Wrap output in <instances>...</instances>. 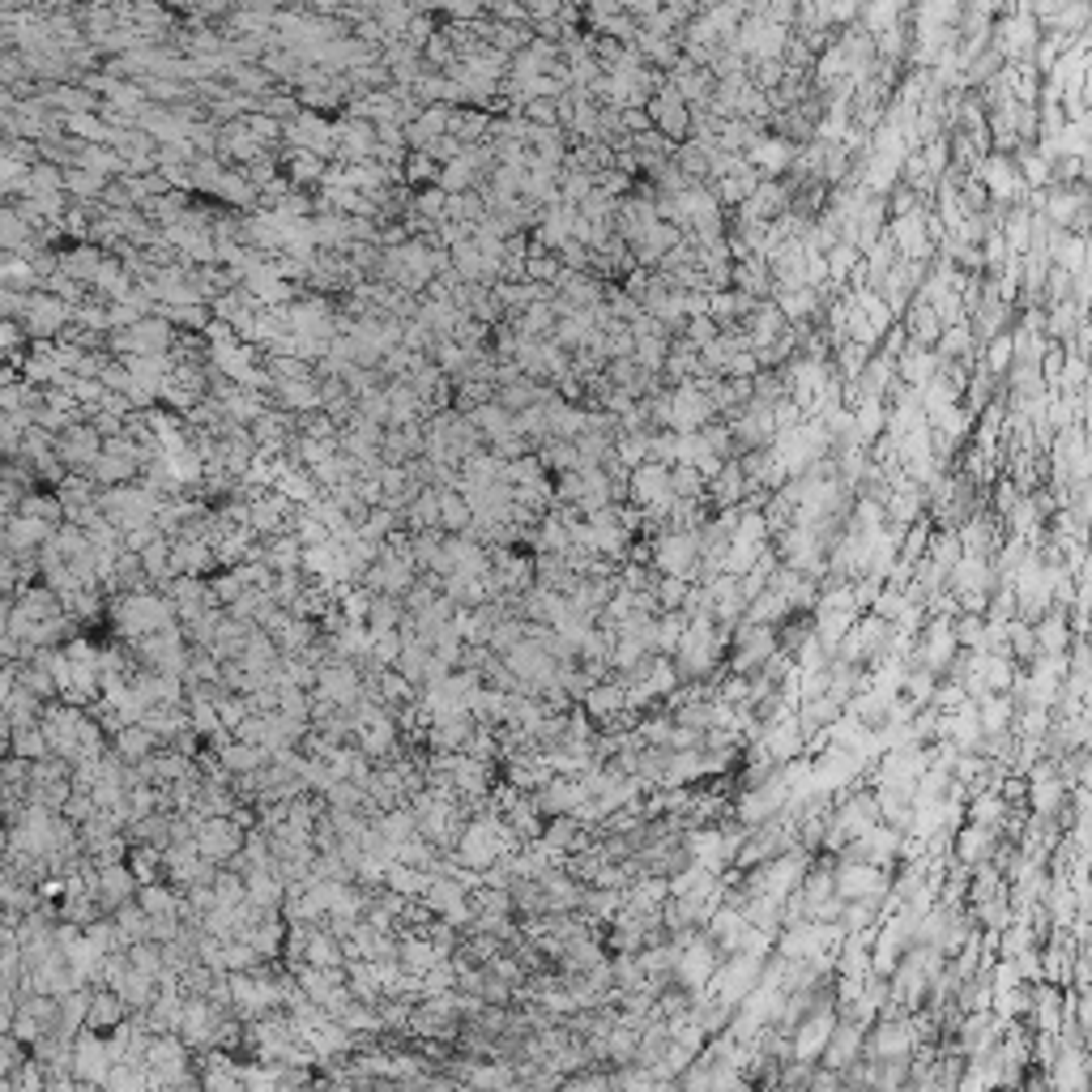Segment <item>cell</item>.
Returning a JSON list of instances; mask_svg holds the SVG:
<instances>
[{
  "label": "cell",
  "instance_id": "obj_3",
  "mask_svg": "<svg viewBox=\"0 0 1092 1092\" xmlns=\"http://www.w3.org/2000/svg\"><path fill=\"white\" fill-rule=\"evenodd\" d=\"M649 564H658L666 577H687V581H692V572L700 564V533L696 529L658 533V538H654V560H649Z\"/></svg>",
  "mask_w": 1092,
  "mask_h": 1092
},
{
  "label": "cell",
  "instance_id": "obj_22",
  "mask_svg": "<svg viewBox=\"0 0 1092 1092\" xmlns=\"http://www.w3.org/2000/svg\"><path fill=\"white\" fill-rule=\"evenodd\" d=\"M155 747H159V738L150 734L141 721L124 725V730H120V738H116V752H120V760H128V764H132V760L141 764L145 756H155Z\"/></svg>",
  "mask_w": 1092,
  "mask_h": 1092
},
{
  "label": "cell",
  "instance_id": "obj_40",
  "mask_svg": "<svg viewBox=\"0 0 1092 1092\" xmlns=\"http://www.w3.org/2000/svg\"><path fill=\"white\" fill-rule=\"evenodd\" d=\"M1003 253H1007L1003 231H990V235H986V247H982V257H986L990 265H999V261H1003Z\"/></svg>",
  "mask_w": 1092,
  "mask_h": 1092
},
{
  "label": "cell",
  "instance_id": "obj_13",
  "mask_svg": "<svg viewBox=\"0 0 1092 1092\" xmlns=\"http://www.w3.org/2000/svg\"><path fill=\"white\" fill-rule=\"evenodd\" d=\"M124 1015H128V1007H124V999L116 990H94L90 999H86V1028L90 1032H107V1028H120L124 1024Z\"/></svg>",
  "mask_w": 1092,
  "mask_h": 1092
},
{
  "label": "cell",
  "instance_id": "obj_14",
  "mask_svg": "<svg viewBox=\"0 0 1092 1092\" xmlns=\"http://www.w3.org/2000/svg\"><path fill=\"white\" fill-rule=\"evenodd\" d=\"M862 1050V1020H836L828 1046H823L819 1059L828 1063L832 1071H846L854 1063V1054Z\"/></svg>",
  "mask_w": 1092,
  "mask_h": 1092
},
{
  "label": "cell",
  "instance_id": "obj_15",
  "mask_svg": "<svg viewBox=\"0 0 1092 1092\" xmlns=\"http://www.w3.org/2000/svg\"><path fill=\"white\" fill-rule=\"evenodd\" d=\"M649 107V120H658V128L666 132V137H683L687 132V107L679 99V90H662L654 103H644Z\"/></svg>",
  "mask_w": 1092,
  "mask_h": 1092
},
{
  "label": "cell",
  "instance_id": "obj_27",
  "mask_svg": "<svg viewBox=\"0 0 1092 1092\" xmlns=\"http://www.w3.org/2000/svg\"><path fill=\"white\" fill-rule=\"evenodd\" d=\"M747 495V478H742V466H721V474L713 478V500L717 508H734L738 500Z\"/></svg>",
  "mask_w": 1092,
  "mask_h": 1092
},
{
  "label": "cell",
  "instance_id": "obj_29",
  "mask_svg": "<svg viewBox=\"0 0 1092 1092\" xmlns=\"http://www.w3.org/2000/svg\"><path fill=\"white\" fill-rule=\"evenodd\" d=\"M470 521H474V512H470V504H466V495H457V491H444L439 495V525L444 529H470Z\"/></svg>",
  "mask_w": 1092,
  "mask_h": 1092
},
{
  "label": "cell",
  "instance_id": "obj_33",
  "mask_svg": "<svg viewBox=\"0 0 1092 1092\" xmlns=\"http://www.w3.org/2000/svg\"><path fill=\"white\" fill-rule=\"evenodd\" d=\"M1080 214H1084V197L1080 193H1063V188H1059V193L1050 197V218L1059 222V226H1067L1071 218H1080Z\"/></svg>",
  "mask_w": 1092,
  "mask_h": 1092
},
{
  "label": "cell",
  "instance_id": "obj_11",
  "mask_svg": "<svg viewBox=\"0 0 1092 1092\" xmlns=\"http://www.w3.org/2000/svg\"><path fill=\"white\" fill-rule=\"evenodd\" d=\"M948 581L956 593H990L994 589V568L986 555H961L952 568H948Z\"/></svg>",
  "mask_w": 1092,
  "mask_h": 1092
},
{
  "label": "cell",
  "instance_id": "obj_42",
  "mask_svg": "<svg viewBox=\"0 0 1092 1092\" xmlns=\"http://www.w3.org/2000/svg\"><path fill=\"white\" fill-rule=\"evenodd\" d=\"M529 120H547V124H551V120H555V107L538 99V103H533V107H529Z\"/></svg>",
  "mask_w": 1092,
  "mask_h": 1092
},
{
  "label": "cell",
  "instance_id": "obj_12",
  "mask_svg": "<svg viewBox=\"0 0 1092 1092\" xmlns=\"http://www.w3.org/2000/svg\"><path fill=\"white\" fill-rule=\"evenodd\" d=\"M879 819H884V815H879V798H875V794H854L850 802H840V811H836V832H840V836H862L867 828H875Z\"/></svg>",
  "mask_w": 1092,
  "mask_h": 1092
},
{
  "label": "cell",
  "instance_id": "obj_30",
  "mask_svg": "<svg viewBox=\"0 0 1092 1092\" xmlns=\"http://www.w3.org/2000/svg\"><path fill=\"white\" fill-rule=\"evenodd\" d=\"M137 905H141L150 917H176V913H180L176 896H171L167 888H159V884H137Z\"/></svg>",
  "mask_w": 1092,
  "mask_h": 1092
},
{
  "label": "cell",
  "instance_id": "obj_32",
  "mask_svg": "<svg viewBox=\"0 0 1092 1092\" xmlns=\"http://www.w3.org/2000/svg\"><path fill=\"white\" fill-rule=\"evenodd\" d=\"M654 589H658L654 602L662 610H679L687 602V589H692V585H687V577H662V581H654Z\"/></svg>",
  "mask_w": 1092,
  "mask_h": 1092
},
{
  "label": "cell",
  "instance_id": "obj_4",
  "mask_svg": "<svg viewBox=\"0 0 1092 1092\" xmlns=\"http://www.w3.org/2000/svg\"><path fill=\"white\" fill-rule=\"evenodd\" d=\"M832 888L840 900H875L892 888V879L884 867L875 862H862V858H846L840 867L832 871Z\"/></svg>",
  "mask_w": 1092,
  "mask_h": 1092
},
{
  "label": "cell",
  "instance_id": "obj_35",
  "mask_svg": "<svg viewBox=\"0 0 1092 1092\" xmlns=\"http://www.w3.org/2000/svg\"><path fill=\"white\" fill-rule=\"evenodd\" d=\"M1028 231H1032V218H1028V209H1015V214H1011V222H1007V235H1003V239H1007V243L1015 247V253H1024V247H1028Z\"/></svg>",
  "mask_w": 1092,
  "mask_h": 1092
},
{
  "label": "cell",
  "instance_id": "obj_24",
  "mask_svg": "<svg viewBox=\"0 0 1092 1092\" xmlns=\"http://www.w3.org/2000/svg\"><path fill=\"white\" fill-rule=\"evenodd\" d=\"M994 854V832L990 828H965L961 836H956V858L965 862V867H973V862H982V858H990Z\"/></svg>",
  "mask_w": 1092,
  "mask_h": 1092
},
{
  "label": "cell",
  "instance_id": "obj_20",
  "mask_svg": "<svg viewBox=\"0 0 1092 1092\" xmlns=\"http://www.w3.org/2000/svg\"><path fill=\"white\" fill-rule=\"evenodd\" d=\"M1032 636H1037V654L1063 658L1067 649H1071V627H1067V615H1063V610H1059V615L1041 619L1037 627H1032Z\"/></svg>",
  "mask_w": 1092,
  "mask_h": 1092
},
{
  "label": "cell",
  "instance_id": "obj_5",
  "mask_svg": "<svg viewBox=\"0 0 1092 1092\" xmlns=\"http://www.w3.org/2000/svg\"><path fill=\"white\" fill-rule=\"evenodd\" d=\"M832 1028H836V1011H832V1007H823V1011L815 1007L807 1020L794 1024V1041H790L794 1063H815L819 1054H823V1046H828Z\"/></svg>",
  "mask_w": 1092,
  "mask_h": 1092
},
{
  "label": "cell",
  "instance_id": "obj_26",
  "mask_svg": "<svg viewBox=\"0 0 1092 1092\" xmlns=\"http://www.w3.org/2000/svg\"><path fill=\"white\" fill-rule=\"evenodd\" d=\"M282 521H286V495H265V500H257L253 508H247V525H253L257 533L282 529Z\"/></svg>",
  "mask_w": 1092,
  "mask_h": 1092
},
{
  "label": "cell",
  "instance_id": "obj_10",
  "mask_svg": "<svg viewBox=\"0 0 1092 1092\" xmlns=\"http://www.w3.org/2000/svg\"><path fill=\"white\" fill-rule=\"evenodd\" d=\"M533 802H538L542 815H572L585 802V790H581L577 777H547Z\"/></svg>",
  "mask_w": 1092,
  "mask_h": 1092
},
{
  "label": "cell",
  "instance_id": "obj_9",
  "mask_svg": "<svg viewBox=\"0 0 1092 1092\" xmlns=\"http://www.w3.org/2000/svg\"><path fill=\"white\" fill-rule=\"evenodd\" d=\"M913 1041H917V1032H913L909 1020H892V1015H884L879 1028H875V1037H871V1046H867V1054L871 1059H905V1054L913 1050Z\"/></svg>",
  "mask_w": 1092,
  "mask_h": 1092
},
{
  "label": "cell",
  "instance_id": "obj_25",
  "mask_svg": "<svg viewBox=\"0 0 1092 1092\" xmlns=\"http://www.w3.org/2000/svg\"><path fill=\"white\" fill-rule=\"evenodd\" d=\"M900 376L909 380V385H930V380L938 376V359L930 355V346H913L905 359H900Z\"/></svg>",
  "mask_w": 1092,
  "mask_h": 1092
},
{
  "label": "cell",
  "instance_id": "obj_17",
  "mask_svg": "<svg viewBox=\"0 0 1092 1092\" xmlns=\"http://www.w3.org/2000/svg\"><path fill=\"white\" fill-rule=\"evenodd\" d=\"M1011 815V802L999 794V790H977L973 802H969V819L977 823V828H1003V819Z\"/></svg>",
  "mask_w": 1092,
  "mask_h": 1092
},
{
  "label": "cell",
  "instance_id": "obj_1",
  "mask_svg": "<svg viewBox=\"0 0 1092 1092\" xmlns=\"http://www.w3.org/2000/svg\"><path fill=\"white\" fill-rule=\"evenodd\" d=\"M116 623L124 636H155V631L171 627L176 623V606H171L167 598H159V593H141V589H132L124 593V598L116 602Z\"/></svg>",
  "mask_w": 1092,
  "mask_h": 1092
},
{
  "label": "cell",
  "instance_id": "obj_34",
  "mask_svg": "<svg viewBox=\"0 0 1092 1092\" xmlns=\"http://www.w3.org/2000/svg\"><path fill=\"white\" fill-rule=\"evenodd\" d=\"M905 683V692H909V704H930V696H934V670H913V675H905L900 679Z\"/></svg>",
  "mask_w": 1092,
  "mask_h": 1092
},
{
  "label": "cell",
  "instance_id": "obj_37",
  "mask_svg": "<svg viewBox=\"0 0 1092 1092\" xmlns=\"http://www.w3.org/2000/svg\"><path fill=\"white\" fill-rule=\"evenodd\" d=\"M1007 363H1011V341L1007 337H994V346L986 355V368L990 372H1007Z\"/></svg>",
  "mask_w": 1092,
  "mask_h": 1092
},
{
  "label": "cell",
  "instance_id": "obj_38",
  "mask_svg": "<svg viewBox=\"0 0 1092 1092\" xmlns=\"http://www.w3.org/2000/svg\"><path fill=\"white\" fill-rule=\"evenodd\" d=\"M777 82H785V65H781V61H760L756 86H760V90H769V86H777Z\"/></svg>",
  "mask_w": 1092,
  "mask_h": 1092
},
{
  "label": "cell",
  "instance_id": "obj_18",
  "mask_svg": "<svg viewBox=\"0 0 1092 1092\" xmlns=\"http://www.w3.org/2000/svg\"><path fill=\"white\" fill-rule=\"evenodd\" d=\"M905 329H909V337H913V346H934V341L944 337V320L934 316V308H930L926 299H917L913 308H909Z\"/></svg>",
  "mask_w": 1092,
  "mask_h": 1092
},
{
  "label": "cell",
  "instance_id": "obj_36",
  "mask_svg": "<svg viewBox=\"0 0 1092 1092\" xmlns=\"http://www.w3.org/2000/svg\"><path fill=\"white\" fill-rule=\"evenodd\" d=\"M854 265H858V247H854V243H846V247H836V253H832V261H828V274H832V278H846V274L854 270Z\"/></svg>",
  "mask_w": 1092,
  "mask_h": 1092
},
{
  "label": "cell",
  "instance_id": "obj_31",
  "mask_svg": "<svg viewBox=\"0 0 1092 1092\" xmlns=\"http://www.w3.org/2000/svg\"><path fill=\"white\" fill-rule=\"evenodd\" d=\"M956 538H961L965 555H990L994 551V525L986 521V516H977V521H969Z\"/></svg>",
  "mask_w": 1092,
  "mask_h": 1092
},
{
  "label": "cell",
  "instance_id": "obj_28",
  "mask_svg": "<svg viewBox=\"0 0 1092 1092\" xmlns=\"http://www.w3.org/2000/svg\"><path fill=\"white\" fill-rule=\"evenodd\" d=\"M982 180H986V188L994 197H1011L1015 188H1020V180L1011 176V167H1007V159L1003 155H994V159H986L982 163Z\"/></svg>",
  "mask_w": 1092,
  "mask_h": 1092
},
{
  "label": "cell",
  "instance_id": "obj_16",
  "mask_svg": "<svg viewBox=\"0 0 1092 1092\" xmlns=\"http://www.w3.org/2000/svg\"><path fill=\"white\" fill-rule=\"evenodd\" d=\"M1024 794L1032 798V807H1037V819H1050L1054 811L1063 807V781L1054 777L1050 764H1041V769L1032 773V785H1028Z\"/></svg>",
  "mask_w": 1092,
  "mask_h": 1092
},
{
  "label": "cell",
  "instance_id": "obj_6",
  "mask_svg": "<svg viewBox=\"0 0 1092 1092\" xmlns=\"http://www.w3.org/2000/svg\"><path fill=\"white\" fill-rule=\"evenodd\" d=\"M627 491H631V500H636L640 508L670 500V466L666 462H654V457H644L640 466H631Z\"/></svg>",
  "mask_w": 1092,
  "mask_h": 1092
},
{
  "label": "cell",
  "instance_id": "obj_21",
  "mask_svg": "<svg viewBox=\"0 0 1092 1092\" xmlns=\"http://www.w3.org/2000/svg\"><path fill=\"white\" fill-rule=\"evenodd\" d=\"M265 756H270L265 747L247 742V738H235V742H226V747H222V756H218V760H222V769H226V773H257L261 764H265Z\"/></svg>",
  "mask_w": 1092,
  "mask_h": 1092
},
{
  "label": "cell",
  "instance_id": "obj_7",
  "mask_svg": "<svg viewBox=\"0 0 1092 1092\" xmlns=\"http://www.w3.org/2000/svg\"><path fill=\"white\" fill-rule=\"evenodd\" d=\"M675 977L679 982L692 990V994H700L704 986H708V977H713V969H717V952L708 948V944H687V948H679V956H675Z\"/></svg>",
  "mask_w": 1092,
  "mask_h": 1092
},
{
  "label": "cell",
  "instance_id": "obj_19",
  "mask_svg": "<svg viewBox=\"0 0 1092 1092\" xmlns=\"http://www.w3.org/2000/svg\"><path fill=\"white\" fill-rule=\"evenodd\" d=\"M794 150L785 145V137H769V141H752L747 145V159H752V167H760L764 176H777V171H785V163H790Z\"/></svg>",
  "mask_w": 1092,
  "mask_h": 1092
},
{
  "label": "cell",
  "instance_id": "obj_43",
  "mask_svg": "<svg viewBox=\"0 0 1092 1092\" xmlns=\"http://www.w3.org/2000/svg\"><path fill=\"white\" fill-rule=\"evenodd\" d=\"M0 752H5V725H0Z\"/></svg>",
  "mask_w": 1092,
  "mask_h": 1092
},
{
  "label": "cell",
  "instance_id": "obj_41",
  "mask_svg": "<svg viewBox=\"0 0 1092 1092\" xmlns=\"http://www.w3.org/2000/svg\"><path fill=\"white\" fill-rule=\"evenodd\" d=\"M623 5H627L631 13H640V17H654V13H658V0H623Z\"/></svg>",
  "mask_w": 1092,
  "mask_h": 1092
},
{
  "label": "cell",
  "instance_id": "obj_2",
  "mask_svg": "<svg viewBox=\"0 0 1092 1092\" xmlns=\"http://www.w3.org/2000/svg\"><path fill=\"white\" fill-rule=\"evenodd\" d=\"M802 875H807V858H802V854L769 858L752 879H747V896H773V900H781V905H785V896L802 884Z\"/></svg>",
  "mask_w": 1092,
  "mask_h": 1092
},
{
  "label": "cell",
  "instance_id": "obj_8",
  "mask_svg": "<svg viewBox=\"0 0 1092 1092\" xmlns=\"http://www.w3.org/2000/svg\"><path fill=\"white\" fill-rule=\"evenodd\" d=\"M180 1037H184L188 1046H209V1041H218V1037H222V1015L209 1007L205 999L184 1003V1011H180Z\"/></svg>",
  "mask_w": 1092,
  "mask_h": 1092
},
{
  "label": "cell",
  "instance_id": "obj_23",
  "mask_svg": "<svg viewBox=\"0 0 1092 1092\" xmlns=\"http://www.w3.org/2000/svg\"><path fill=\"white\" fill-rule=\"evenodd\" d=\"M623 704V683H593L589 692H585V713L589 717H610V713H619Z\"/></svg>",
  "mask_w": 1092,
  "mask_h": 1092
},
{
  "label": "cell",
  "instance_id": "obj_39",
  "mask_svg": "<svg viewBox=\"0 0 1092 1092\" xmlns=\"http://www.w3.org/2000/svg\"><path fill=\"white\" fill-rule=\"evenodd\" d=\"M1024 176L1032 180V184H1050V163L1041 159V155H1028L1024 159Z\"/></svg>",
  "mask_w": 1092,
  "mask_h": 1092
}]
</instances>
